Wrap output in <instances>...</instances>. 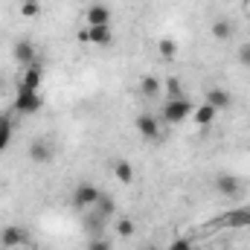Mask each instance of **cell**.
Masks as SVG:
<instances>
[{
    "mask_svg": "<svg viewBox=\"0 0 250 250\" xmlns=\"http://www.w3.org/2000/svg\"><path fill=\"white\" fill-rule=\"evenodd\" d=\"M192 111H195V105L189 102L187 96H181V99H166V102H163L160 123H166V125H181V123H187L189 117H192Z\"/></svg>",
    "mask_w": 250,
    "mask_h": 250,
    "instance_id": "obj_1",
    "label": "cell"
},
{
    "mask_svg": "<svg viewBox=\"0 0 250 250\" xmlns=\"http://www.w3.org/2000/svg\"><path fill=\"white\" fill-rule=\"evenodd\" d=\"M15 111L18 114H38L44 108V96L41 90H26V87H18V96H15Z\"/></svg>",
    "mask_w": 250,
    "mask_h": 250,
    "instance_id": "obj_2",
    "label": "cell"
},
{
    "mask_svg": "<svg viewBox=\"0 0 250 250\" xmlns=\"http://www.w3.org/2000/svg\"><path fill=\"white\" fill-rule=\"evenodd\" d=\"M99 187L96 184H79V187L73 189V207L76 209H90V207H96V201H99Z\"/></svg>",
    "mask_w": 250,
    "mask_h": 250,
    "instance_id": "obj_3",
    "label": "cell"
},
{
    "mask_svg": "<svg viewBox=\"0 0 250 250\" xmlns=\"http://www.w3.org/2000/svg\"><path fill=\"white\" fill-rule=\"evenodd\" d=\"M137 134L143 137V140H148V143H157L160 140V131H163V125L157 117H151V114H140L137 117Z\"/></svg>",
    "mask_w": 250,
    "mask_h": 250,
    "instance_id": "obj_4",
    "label": "cell"
},
{
    "mask_svg": "<svg viewBox=\"0 0 250 250\" xmlns=\"http://www.w3.org/2000/svg\"><path fill=\"white\" fill-rule=\"evenodd\" d=\"M215 189H218V195H224V198H242V189H245V184L236 178V175H218L215 178Z\"/></svg>",
    "mask_w": 250,
    "mask_h": 250,
    "instance_id": "obj_5",
    "label": "cell"
},
{
    "mask_svg": "<svg viewBox=\"0 0 250 250\" xmlns=\"http://www.w3.org/2000/svg\"><path fill=\"white\" fill-rule=\"evenodd\" d=\"M41 82H44V70H41V64H29V67H23L21 76H18V87H26V90H38Z\"/></svg>",
    "mask_w": 250,
    "mask_h": 250,
    "instance_id": "obj_6",
    "label": "cell"
},
{
    "mask_svg": "<svg viewBox=\"0 0 250 250\" xmlns=\"http://www.w3.org/2000/svg\"><path fill=\"white\" fill-rule=\"evenodd\" d=\"M26 242H29V233L23 227H18V224H9V227L0 230V245L3 248H21Z\"/></svg>",
    "mask_w": 250,
    "mask_h": 250,
    "instance_id": "obj_7",
    "label": "cell"
},
{
    "mask_svg": "<svg viewBox=\"0 0 250 250\" xmlns=\"http://www.w3.org/2000/svg\"><path fill=\"white\" fill-rule=\"evenodd\" d=\"M12 56H15V62H18V64L29 67V64H35L38 50H35V44H32L29 38H21V41H15V47H12Z\"/></svg>",
    "mask_w": 250,
    "mask_h": 250,
    "instance_id": "obj_8",
    "label": "cell"
},
{
    "mask_svg": "<svg viewBox=\"0 0 250 250\" xmlns=\"http://www.w3.org/2000/svg\"><path fill=\"white\" fill-rule=\"evenodd\" d=\"M29 160L32 163H50L53 157H56V148L47 143V140H32V146H29Z\"/></svg>",
    "mask_w": 250,
    "mask_h": 250,
    "instance_id": "obj_9",
    "label": "cell"
},
{
    "mask_svg": "<svg viewBox=\"0 0 250 250\" xmlns=\"http://www.w3.org/2000/svg\"><path fill=\"white\" fill-rule=\"evenodd\" d=\"M84 21H87V26H102V23H111V9H108L105 3H93V6H87Z\"/></svg>",
    "mask_w": 250,
    "mask_h": 250,
    "instance_id": "obj_10",
    "label": "cell"
},
{
    "mask_svg": "<svg viewBox=\"0 0 250 250\" xmlns=\"http://www.w3.org/2000/svg\"><path fill=\"white\" fill-rule=\"evenodd\" d=\"M87 29V44H96V47H108L114 41V32H111V23H102V26H84Z\"/></svg>",
    "mask_w": 250,
    "mask_h": 250,
    "instance_id": "obj_11",
    "label": "cell"
},
{
    "mask_svg": "<svg viewBox=\"0 0 250 250\" xmlns=\"http://www.w3.org/2000/svg\"><path fill=\"white\" fill-rule=\"evenodd\" d=\"M204 102H207V105H212L215 111H227V108L233 105V96H230L224 87H209V90H207V96H204Z\"/></svg>",
    "mask_w": 250,
    "mask_h": 250,
    "instance_id": "obj_12",
    "label": "cell"
},
{
    "mask_svg": "<svg viewBox=\"0 0 250 250\" xmlns=\"http://www.w3.org/2000/svg\"><path fill=\"white\" fill-rule=\"evenodd\" d=\"M215 117H218V111L212 108V105H207V102H201V105H195V111H192V123L198 125V128H209V125L215 123Z\"/></svg>",
    "mask_w": 250,
    "mask_h": 250,
    "instance_id": "obj_13",
    "label": "cell"
},
{
    "mask_svg": "<svg viewBox=\"0 0 250 250\" xmlns=\"http://www.w3.org/2000/svg\"><path fill=\"white\" fill-rule=\"evenodd\" d=\"M160 90H163V84H160L157 76H143V79H140V93H143L146 99H157Z\"/></svg>",
    "mask_w": 250,
    "mask_h": 250,
    "instance_id": "obj_14",
    "label": "cell"
},
{
    "mask_svg": "<svg viewBox=\"0 0 250 250\" xmlns=\"http://www.w3.org/2000/svg\"><path fill=\"white\" fill-rule=\"evenodd\" d=\"M157 56H160L163 62H172V59L178 56V41H175V38H160V41H157Z\"/></svg>",
    "mask_w": 250,
    "mask_h": 250,
    "instance_id": "obj_15",
    "label": "cell"
},
{
    "mask_svg": "<svg viewBox=\"0 0 250 250\" xmlns=\"http://www.w3.org/2000/svg\"><path fill=\"white\" fill-rule=\"evenodd\" d=\"M114 178L128 187V184L134 181V166H131L128 160H117V163H114Z\"/></svg>",
    "mask_w": 250,
    "mask_h": 250,
    "instance_id": "obj_16",
    "label": "cell"
},
{
    "mask_svg": "<svg viewBox=\"0 0 250 250\" xmlns=\"http://www.w3.org/2000/svg\"><path fill=\"white\" fill-rule=\"evenodd\" d=\"M209 32H212L215 41H230V38H233V23H230V21H215V23L209 26Z\"/></svg>",
    "mask_w": 250,
    "mask_h": 250,
    "instance_id": "obj_17",
    "label": "cell"
},
{
    "mask_svg": "<svg viewBox=\"0 0 250 250\" xmlns=\"http://www.w3.org/2000/svg\"><path fill=\"white\" fill-rule=\"evenodd\" d=\"M96 215H102V218H111L114 212H117V204H114V198L111 195H99V201H96Z\"/></svg>",
    "mask_w": 250,
    "mask_h": 250,
    "instance_id": "obj_18",
    "label": "cell"
},
{
    "mask_svg": "<svg viewBox=\"0 0 250 250\" xmlns=\"http://www.w3.org/2000/svg\"><path fill=\"white\" fill-rule=\"evenodd\" d=\"M163 90H166L169 99H181V96H184V87H181V79H178V76H169V79L163 82Z\"/></svg>",
    "mask_w": 250,
    "mask_h": 250,
    "instance_id": "obj_19",
    "label": "cell"
},
{
    "mask_svg": "<svg viewBox=\"0 0 250 250\" xmlns=\"http://www.w3.org/2000/svg\"><path fill=\"white\" fill-rule=\"evenodd\" d=\"M134 230H137V224H134V218H117V236H123V239H131L134 236Z\"/></svg>",
    "mask_w": 250,
    "mask_h": 250,
    "instance_id": "obj_20",
    "label": "cell"
},
{
    "mask_svg": "<svg viewBox=\"0 0 250 250\" xmlns=\"http://www.w3.org/2000/svg\"><path fill=\"white\" fill-rule=\"evenodd\" d=\"M12 143V123L6 117H0V151H6Z\"/></svg>",
    "mask_w": 250,
    "mask_h": 250,
    "instance_id": "obj_21",
    "label": "cell"
},
{
    "mask_svg": "<svg viewBox=\"0 0 250 250\" xmlns=\"http://www.w3.org/2000/svg\"><path fill=\"white\" fill-rule=\"evenodd\" d=\"M41 15V3L38 0H23L21 3V18H38Z\"/></svg>",
    "mask_w": 250,
    "mask_h": 250,
    "instance_id": "obj_22",
    "label": "cell"
},
{
    "mask_svg": "<svg viewBox=\"0 0 250 250\" xmlns=\"http://www.w3.org/2000/svg\"><path fill=\"white\" fill-rule=\"evenodd\" d=\"M87 250H114V242L105 239V236H93V239L87 242Z\"/></svg>",
    "mask_w": 250,
    "mask_h": 250,
    "instance_id": "obj_23",
    "label": "cell"
},
{
    "mask_svg": "<svg viewBox=\"0 0 250 250\" xmlns=\"http://www.w3.org/2000/svg\"><path fill=\"white\" fill-rule=\"evenodd\" d=\"M236 59H239V64H242V67H250V44H242V47H239Z\"/></svg>",
    "mask_w": 250,
    "mask_h": 250,
    "instance_id": "obj_24",
    "label": "cell"
},
{
    "mask_svg": "<svg viewBox=\"0 0 250 250\" xmlns=\"http://www.w3.org/2000/svg\"><path fill=\"white\" fill-rule=\"evenodd\" d=\"M169 250H192V242H189V239H175V242L169 245Z\"/></svg>",
    "mask_w": 250,
    "mask_h": 250,
    "instance_id": "obj_25",
    "label": "cell"
},
{
    "mask_svg": "<svg viewBox=\"0 0 250 250\" xmlns=\"http://www.w3.org/2000/svg\"><path fill=\"white\" fill-rule=\"evenodd\" d=\"M76 38H79L82 44H87V29H79V32H76Z\"/></svg>",
    "mask_w": 250,
    "mask_h": 250,
    "instance_id": "obj_26",
    "label": "cell"
},
{
    "mask_svg": "<svg viewBox=\"0 0 250 250\" xmlns=\"http://www.w3.org/2000/svg\"><path fill=\"white\" fill-rule=\"evenodd\" d=\"M146 250H160V248H154V245H151V248H146Z\"/></svg>",
    "mask_w": 250,
    "mask_h": 250,
    "instance_id": "obj_27",
    "label": "cell"
},
{
    "mask_svg": "<svg viewBox=\"0 0 250 250\" xmlns=\"http://www.w3.org/2000/svg\"><path fill=\"white\" fill-rule=\"evenodd\" d=\"M248 21H250V12H248Z\"/></svg>",
    "mask_w": 250,
    "mask_h": 250,
    "instance_id": "obj_28",
    "label": "cell"
}]
</instances>
